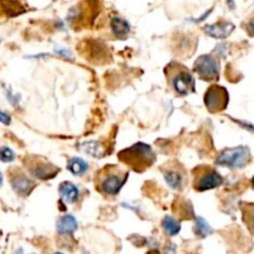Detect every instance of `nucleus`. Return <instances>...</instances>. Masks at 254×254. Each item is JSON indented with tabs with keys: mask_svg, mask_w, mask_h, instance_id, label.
Here are the masks:
<instances>
[{
	"mask_svg": "<svg viewBox=\"0 0 254 254\" xmlns=\"http://www.w3.org/2000/svg\"><path fill=\"white\" fill-rule=\"evenodd\" d=\"M129 172L117 166H105L96 173V189L105 197H115L127 182Z\"/></svg>",
	"mask_w": 254,
	"mask_h": 254,
	"instance_id": "1",
	"label": "nucleus"
},
{
	"mask_svg": "<svg viewBox=\"0 0 254 254\" xmlns=\"http://www.w3.org/2000/svg\"><path fill=\"white\" fill-rule=\"evenodd\" d=\"M194 233L199 238H206L213 233V229L205 218L196 217L194 218Z\"/></svg>",
	"mask_w": 254,
	"mask_h": 254,
	"instance_id": "18",
	"label": "nucleus"
},
{
	"mask_svg": "<svg viewBox=\"0 0 254 254\" xmlns=\"http://www.w3.org/2000/svg\"><path fill=\"white\" fill-rule=\"evenodd\" d=\"M56 54H59L60 56H64L65 59H73V55L69 50H64V49H56Z\"/></svg>",
	"mask_w": 254,
	"mask_h": 254,
	"instance_id": "23",
	"label": "nucleus"
},
{
	"mask_svg": "<svg viewBox=\"0 0 254 254\" xmlns=\"http://www.w3.org/2000/svg\"><path fill=\"white\" fill-rule=\"evenodd\" d=\"M193 71L199 79L205 81H215L219 76V61L212 55H202L194 61Z\"/></svg>",
	"mask_w": 254,
	"mask_h": 254,
	"instance_id": "6",
	"label": "nucleus"
},
{
	"mask_svg": "<svg viewBox=\"0 0 254 254\" xmlns=\"http://www.w3.org/2000/svg\"><path fill=\"white\" fill-rule=\"evenodd\" d=\"M251 161V151L246 146L224 148L218 153L216 165L228 168H243Z\"/></svg>",
	"mask_w": 254,
	"mask_h": 254,
	"instance_id": "4",
	"label": "nucleus"
},
{
	"mask_svg": "<svg viewBox=\"0 0 254 254\" xmlns=\"http://www.w3.org/2000/svg\"><path fill=\"white\" fill-rule=\"evenodd\" d=\"M234 24L229 23V21H218L216 24H208L205 25L203 32L208 35V36L213 37V39L222 40L228 37L233 33Z\"/></svg>",
	"mask_w": 254,
	"mask_h": 254,
	"instance_id": "11",
	"label": "nucleus"
},
{
	"mask_svg": "<svg viewBox=\"0 0 254 254\" xmlns=\"http://www.w3.org/2000/svg\"><path fill=\"white\" fill-rule=\"evenodd\" d=\"M165 251H166V254H176V246L175 244H167Z\"/></svg>",
	"mask_w": 254,
	"mask_h": 254,
	"instance_id": "25",
	"label": "nucleus"
},
{
	"mask_svg": "<svg viewBox=\"0 0 254 254\" xmlns=\"http://www.w3.org/2000/svg\"><path fill=\"white\" fill-rule=\"evenodd\" d=\"M10 184L13 187L14 192L20 197H27L35 187V182L32 179H29L27 175L20 172L11 176Z\"/></svg>",
	"mask_w": 254,
	"mask_h": 254,
	"instance_id": "10",
	"label": "nucleus"
},
{
	"mask_svg": "<svg viewBox=\"0 0 254 254\" xmlns=\"http://www.w3.org/2000/svg\"><path fill=\"white\" fill-rule=\"evenodd\" d=\"M227 1V5L229 6V9L236 8V4H234V0H225Z\"/></svg>",
	"mask_w": 254,
	"mask_h": 254,
	"instance_id": "28",
	"label": "nucleus"
},
{
	"mask_svg": "<svg viewBox=\"0 0 254 254\" xmlns=\"http://www.w3.org/2000/svg\"><path fill=\"white\" fill-rule=\"evenodd\" d=\"M15 160V152L8 146L0 147V161L4 163H10Z\"/></svg>",
	"mask_w": 254,
	"mask_h": 254,
	"instance_id": "20",
	"label": "nucleus"
},
{
	"mask_svg": "<svg viewBox=\"0 0 254 254\" xmlns=\"http://www.w3.org/2000/svg\"><path fill=\"white\" fill-rule=\"evenodd\" d=\"M68 170L73 173V176H77V177H81L89 170V165L85 160L80 157H71L68 161Z\"/></svg>",
	"mask_w": 254,
	"mask_h": 254,
	"instance_id": "16",
	"label": "nucleus"
},
{
	"mask_svg": "<svg viewBox=\"0 0 254 254\" xmlns=\"http://www.w3.org/2000/svg\"><path fill=\"white\" fill-rule=\"evenodd\" d=\"M161 227H162L166 236L168 237H175L181 232V222L176 219V218L170 217V216L163 218Z\"/></svg>",
	"mask_w": 254,
	"mask_h": 254,
	"instance_id": "17",
	"label": "nucleus"
},
{
	"mask_svg": "<svg viewBox=\"0 0 254 254\" xmlns=\"http://www.w3.org/2000/svg\"><path fill=\"white\" fill-rule=\"evenodd\" d=\"M0 42H1V39H0Z\"/></svg>",
	"mask_w": 254,
	"mask_h": 254,
	"instance_id": "33",
	"label": "nucleus"
},
{
	"mask_svg": "<svg viewBox=\"0 0 254 254\" xmlns=\"http://www.w3.org/2000/svg\"><path fill=\"white\" fill-rule=\"evenodd\" d=\"M163 177L168 186L175 191H181L186 184V172L179 163H168L162 168Z\"/></svg>",
	"mask_w": 254,
	"mask_h": 254,
	"instance_id": "9",
	"label": "nucleus"
},
{
	"mask_svg": "<svg viewBox=\"0 0 254 254\" xmlns=\"http://www.w3.org/2000/svg\"><path fill=\"white\" fill-rule=\"evenodd\" d=\"M252 186H253V189H254V177H253V180H252Z\"/></svg>",
	"mask_w": 254,
	"mask_h": 254,
	"instance_id": "31",
	"label": "nucleus"
},
{
	"mask_svg": "<svg viewBox=\"0 0 254 254\" xmlns=\"http://www.w3.org/2000/svg\"><path fill=\"white\" fill-rule=\"evenodd\" d=\"M54 254H64V253H61V252H56V253H54Z\"/></svg>",
	"mask_w": 254,
	"mask_h": 254,
	"instance_id": "32",
	"label": "nucleus"
},
{
	"mask_svg": "<svg viewBox=\"0 0 254 254\" xmlns=\"http://www.w3.org/2000/svg\"><path fill=\"white\" fill-rule=\"evenodd\" d=\"M165 73L168 84L179 96H187L194 91L196 80L186 66L179 63H170L166 66Z\"/></svg>",
	"mask_w": 254,
	"mask_h": 254,
	"instance_id": "3",
	"label": "nucleus"
},
{
	"mask_svg": "<svg viewBox=\"0 0 254 254\" xmlns=\"http://www.w3.org/2000/svg\"><path fill=\"white\" fill-rule=\"evenodd\" d=\"M243 219L249 231L254 233V205L243 206Z\"/></svg>",
	"mask_w": 254,
	"mask_h": 254,
	"instance_id": "19",
	"label": "nucleus"
},
{
	"mask_svg": "<svg viewBox=\"0 0 254 254\" xmlns=\"http://www.w3.org/2000/svg\"><path fill=\"white\" fill-rule=\"evenodd\" d=\"M237 122H238V123H241L242 126H246V127H244V129H247V130H249V131L254 132V126H253V125H249V123L242 122V121H237Z\"/></svg>",
	"mask_w": 254,
	"mask_h": 254,
	"instance_id": "27",
	"label": "nucleus"
},
{
	"mask_svg": "<svg viewBox=\"0 0 254 254\" xmlns=\"http://www.w3.org/2000/svg\"><path fill=\"white\" fill-rule=\"evenodd\" d=\"M6 96H8V100L10 101L13 105H18L19 100H20V97H19V95H14L11 91H8L6 92Z\"/></svg>",
	"mask_w": 254,
	"mask_h": 254,
	"instance_id": "22",
	"label": "nucleus"
},
{
	"mask_svg": "<svg viewBox=\"0 0 254 254\" xmlns=\"http://www.w3.org/2000/svg\"><path fill=\"white\" fill-rule=\"evenodd\" d=\"M223 177L210 166H199L193 170V187L196 191L205 192L222 186Z\"/></svg>",
	"mask_w": 254,
	"mask_h": 254,
	"instance_id": "5",
	"label": "nucleus"
},
{
	"mask_svg": "<svg viewBox=\"0 0 254 254\" xmlns=\"http://www.w3.org/2000/svg\"><path fill=\"white\" fill-rule=\"evenodd\" d=\"M3 184V173L0 172V186Z\"/></svg>",
	"mask_w": 254,
	"mask_h": 254,
	"instance_id": "29",
	"label": "nucleus"
},
{
	"mask_svg": "<svg viewBox=\"0 0 254 254\" xmlns=\"http://www.w3.org/2000/svg\"><path fill=\"white\" fill-rule=\"evenodd\" d=\"M118 158L137 172H142L155 163L156 155L149 145L137 142L129 148L118 152Z\"/></svg>",
	"mask_w": 254,
	"mask_h": 254,
	"instance_id": "2",
	"label": "nucleus"
},
{
	"mask_svg": "<svg viewBox=\"0 0 254 254\" xmlns=\"http://www.w3.org/2000/svg\"><path fill=\"white\" fill-rule=\"evenodd\" d=\"M28 170H29L30 175L37 180H50L54 179L59 173V168L56 166L51 165L47 162L44 158H30L29 163H28Z\"/></svg>",
	"mask_w": 254,
	"mask_h": 254,
	"instance_id": "8",
	"label": "nucleus"
},
{
	"mask_svg": "<svg viewBox=\"0 0 254 254\" xmlns=\"http://www.w3.org/2000/svg\"><path fill=\"white\" fill-rule=\"evenodd\" d=\"M14 254H24V252H23V249H18V251H16Z\"/></svg>",
	"mask_w": 254,
	"mask_h": 254,
	"instance_id": "30",
	"label": "nucleus"
},
{
	"mask_svg": "<svg viewBox=\"0 0 254 254\" xmlns=\"http://www.w3.org/2000/svg\"><path fill=\"white\" fill-rule=\"evenodd\" d=\"M79 227L76 218L71 215H65L60 217L56 223V231L61 236H73Z\"/></svg>",
	"mask_w": 254,
	"mask_h": 254,
	"instance_id": "13",
	"label": "nucleus"
},
{
	"mask_svg": "<svg viewBox=\"0 0 254 254\" xmlns=\"http://www.w3.org/2000/svg\"><path fill=\"white\" fill-rule=\"evenodd\" d=\"M32 254H35V253H32Z\"/></svg>",
	"mask_w": 254,
	"mask_h": 254,
	"instance_id": "34",
	"label": "nucleus"
},
{
	"mask_svg": "<svg viewBox=\"0 0 254 254\" xmlns=\"http://www.w3.org/2000/svg\"><path fill=\"white\" fill-rule=\"evenodd\" d=\"M80 148L86 153L95 158H103L105 156V148L103 147L101 142L99 141H85L80 145Z\"/></svg>",
	"mask_w": 254,
	"mask_h": 254,
	"instance_id": "15",
	"label": "nucleus"
},
{
	"mask_svg": "<svg viewBox=\"0 0 254 254\" xmlns=\"http://www.w3.org/2000/svg\"><path fill=\"white\" fill-rule=\"evenodd\" d=\"M11 122V117L8 115V113H5L4 111L0 110V123H3V125H10Z\"/></svg>",
	"mask_w": 254,
	"mask_h": 254,
	"instance_id": "21",
	"label": "nucleus"
},
{
	"mask_svg": "<svg viewBox=\"0 0 254 254\" xmlns=\"http://www.w3.org/2000/svg\"><path fill=\"white\" fill-rule=\"evenodd\" d=\"M229 97L228 91L223 86L212 85L205 94V105L210 112L216 113L224 110L228 105Z\"/></svg>",
	"mask_w": 254,
	"mask_h": 254,
	"instance_id": "7",
	"label": "nucleus"
},
{
	"mask_svg": "<svg viewBox=\"0 0 254 254\" xmlns=\"http://www.w3.org/2000/svg\"><path fill=\"white\" fill-rule=\"evenodd\" d=\"M110 27L113 35L120 40L126 39L130 35V32H131V27H130L129 21L120 18V16H115V18L111 19Z\"/></svg>",
	"mask_w": 254,
	"mask_h": 254,
	"instance_id": "14",
	"label": "nucleus"
},
{
	"mask_svg": "<svg viewBox=\"0 0 254 254\" xmlns=\"http://www.w3.org/2000/svg\"><path fill=\"white\" fill-rule=\"evenodd\" d=\"M212 10H213V9H210V10H208V11H206V13L203 14V15H202L201 18H199V19H194V20H192V21H194V23H201V21H203V20H205V19L207 18V16H210V14L212 13Z\"/></svg>",
	"mask_w": 254,
	"mask_h": 254,
	"instance_id": "26",
	"label": "nucleus"
},
{
	"mask_svg": "<svg viewBox=\"0 0 254 254\" xmlns=\"http://www.w3.org/2000/svg\"><path fill=\"white\" fill-rule=\"evenodd\" d=\"M247 32L249 33V35L254 36V18H252L251 20L247 23Z\"/></svg>",
	"mask_w": 254,
	"mask_h": 254,
	"instance_id": "24",
	"label": "nucleus"
},
{
	"mask_svg": "<svg viewBox=\"0 0 254 254\" xmlns=\"http://www.w3.org/2000/svg\"><path fill=\"white\" fill-rule=\"evenodd\" d=\"M59 193H60L61 201L65 202L66 205H73L80 197V191L77 186L70 181H65L60 184Z\"/></svg>",
	"mask_w": 254,
	"mask_h": 254,
	"instance_id": "12",
	"label": "nucleus"
}]
</instances>
